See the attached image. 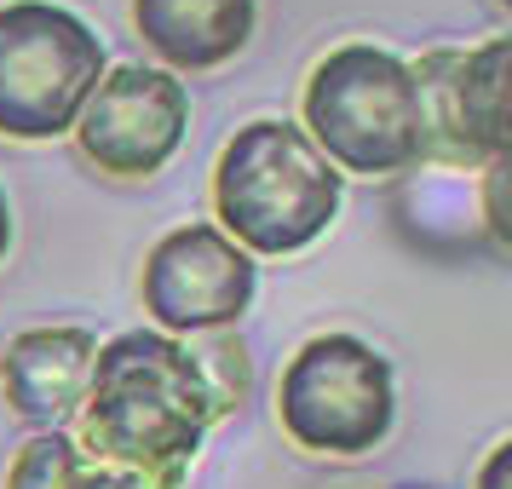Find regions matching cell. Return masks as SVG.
<instances>
[{
    "label": "cell",
    "instance_id": "cell-1",
    "mask_svg": "<svg viewBox=\"0 0 512 489\" xmlns=\"http://www.w3.org/2000/svg\"><path fill=\"white\" fill-rule=\"evenodd\" d=\"M213 420L219 409L185 340L162 328H127L98 346L70 438L93 466L127 484L185 489Z\"/></svg>",
    "mask_w": 512,
    "mask_h": 489
},
{
    "label": "cell",
    "instance_id": "cell-2",
    "mask_svg": "<svg viewBox=\"0 0 512 489\" xmlns=\"http://www.w3.org/2000/svg\"><path fill=\"white\" fill-rule=\"evenodd\" d=\"M340 208L346 179L317 156L300 121H248L213 162V225L254 259L305 254L334 231Z\"/></svg>",
    "mask_w": 512,
    "mask_h": 489
},
{
    "label": "cell",
    "instance_id": "cell-3",
    "mask_svg": "<svg viewBox=\"0 0 512 489\" xmlns=\"http://www.w3.org/2000/svg\"><path fill=\"white\" fill-rule=\"evenodd\" d=\"M300 133L340 179H397L420 167V98L409 58L374 41L328 47L300 87Z\"/></svg>",
    "mask_w": 512,
    "mask_h": 489
},
{
    "label": "cell",
    "instance_id": "cell-4",
    "mask_svg": "<svg viewBox=\"0 0 512 489\" xmlns=\"http://www.w3.org/2000/svg\"><path fill=\"white\" fill-rule=\"evenodd\" d=\"M277 426L311 461H363L397 426V374L357 334H311L277 374Z\"/></svg>",
    "mask_w": 512,
    "mask_h": 489
},
{
    "label": "cell",
    "instance_id": "cell-5",
    "mask_svg": "<svg viewBox=\"0 0 512 489\" xmlns=\"http://www.w3.org/2000/svg\"><path fill=\"white\" fill-rule=\"evenodd\" d=\"M110 70L98 29L58 0L0 6V139H64Z\"/></svg>",
    "mask_w": 512,
    "mask_h": 489
},
{
    "label": "cell",
    "instance_id": "cell-6",
    "mask_svg": "<svg viewBox=\"0 0 512 489\" xmlns=\"http://www.w3.org/2000/svg\"><path fill=\"white\" fill-rule=\"evenodd\" d=\"M259 294V259L242 254L231 236L196 219V225H173V231L144 254L139 300L150 323L173 334V340H196V334H225L248 317Z\"/></svg>",
    "mask_w": 512,
    "mask_h": 489
},
{
    "label": "cell",
    "instance_id": "cell-7",
    "mask_svg": "<svg viewBox=\"0 0 512 489\" xmlns=\"http://www.w3.org/2000/svg\"><path fill=\"white\" fill-rule=\"evenodd\" d=\"M507 58L512 35H489L478 47H438L409 64L420 98V162L484 167L507 156Z\"/></svg>",
    "mask_w": 512,
    "mask_h": 489
},
{
    "label": "cell",
    "instance_id": "cell-8",
    "mask_svg": "<svg viewBox=\"0 0 512 489\" xmlns=\"http://www.w3.org/2000/svg\"><path fill=\"white\" fill-rule=\"evenodd\" d=\"M190 133V87L162 64H116L81 104L70 139L104 179H156Z\"/></svg>",
    "mask_w": 512,
    "mask_h": 489
},
{
    "label": "cell",
    "instance_id": "cell-9",
    "mask_svg": "<svg viewBox=\"0 0 512 489\" xmlns=\"http://www.w3.org/2000/svg\"><path fill=\"white\" fill-rule=\"evenodd\" d=\"M93 328H24L0 346V392L35 432H64L93 380Z\"/></svg>",
    "mask_w": 512,
    "mask_h": 489
},
{
    "label": "cell",
    "instance_id": "cell-10",
    "mask_svg": "<svg viewBox=\"0 0 512 489\" xmlns=\"http://www.w3.org/2000/svg\"><path fill=\"white\" fill-rule=\"evenodd\" d=\"M133 29L167 75H202L254 41L259 0H133Z\"/></svg>",
    "mask_w": 512,
    "mask_h": 489
},
{
    "label": "cell",
    "instance_id": "cell-11",
    "mask_svg": "<svg viewBox=\"0 0 512 489\" xmlns=\"http://www.w3.org/2000/svg\"><path fill=\"white\" fill-rule=\"evenodd\" d=\"M6 489H93V461L70 432H35L6 466Z\"/></svg>",
    "mask_w": 512,
    "mask_h": 489
},
{
    "label": "cell",
    "instance_id": "cell-12",
    "mask_svg": "<svg viewBox=\"0 0 512 489\" xmlns=\"http://www.w3.org/2000/svg\"><path fill=\"white\" fill-rule=\"evenodd\" d=\"M185 346H190V357H196L202 380H208L219 420L231 415V409H242V403H248V386H254V363H248V346L236 340V328H225V334H196Z\"/></svg>",
    "mask_w": 512,
    "mask_h": 489
},
{
    "label": "cell",
    "instance_id": "cell-13",
    "mask_svg": "<svg viewBox=\"0 0 512 489\" xmlns=\"http://www.w3.org/2000/svg\"><path fill=\"white\" fill-rule=\"evenodd\" d=\"M478 173H484V225H489V236L507 248L512 242V225H507V156L484 162Z\"/></svg>",
    "mask_w": 512,
    "mask_h": 489
},
{
    "label": "cell",
    "instance_id": "cell-14",
    "mask_svg": "<svg viewBox=\"0 0 512 489\" xmlns=\"http://www.w3.org/2000/svg\"><path fill=\"white\" fill-rule=\"evenodd\" d=\"M512 484V438L489 443L484 466H478V478H472V489H507Z\"/></svg>",
    "mask_w": 512,
    "mask_h": 489
},
{
    "label": "cell",
    "instance_id": "cell-15",
    "mask_svg": "<svg viewBox=\"0 0 512 489\" xmlns=\"http://www.w3.org/2000/svg\"><path fill=\"white\" fill-rule=\"evenodd\" d=\"M12 236H18V225H12V196H6V185H0V265H6V254H12Z\"/></svg>",
    "mask_w": 512,
    "mask_h": 489
},
{
    "label": "cell",
    "instance_id": "cell-16",
    "mask_svg": "<svg viewBox=\"0 0 512 489\" xmlns=\"http://www.w3.org/2000/svg\"><path fill=\"white\" fill-rule=\"evenodd\" d=\"M93 489H139V484H127V478H116V472H104V466H93Z\"/></svg>",
    "mask_w": 512,
    "mask_h": 489
},
{
    "label": "cell",
    "instance_id": "cell-17",
    "mask_svg": "<svg viewBox=\"0 0 512 489\" xmlns=\"http://www.w3.org/2000/svg\"><path fill=\"white\" fill-rule=\"evenodd\" d=\"M495 6H512V0H495Z\"/></svg>",
    "mask_w": 512,
    "mask_h": 489
}]
</instances>
